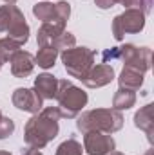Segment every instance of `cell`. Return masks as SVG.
Listing matches in <instances>:
<instances>
[{
	"instance_id": "obj_26",
	"label": "cell",
	"mask_w": 154,
	"mask_h": 155,
	"mask_svg": "<svg viewBox=\"0 0 154 155\" xmlns=\"http://www.w3.org/2000/svg\"><path fill=\"white\" fill-rule=\"evenodd\" d=\"M4 2H5V4H13V5L16 4V0H4Z\"/></svg>"
},
{
	"instance_id": "obj_18",
	"label": "cell",
	"mask_w": 154,
	"mask_h": 155,
	"mask_svg": "<svg viewBox=\"0 0 154 155\" xmlns=\"http://www.w3.org/2000/svg\"><path fill=\"white\" fill-rule=\"evenodd\" d=\"M33 15H35L38 20H42V24H44V22L58 20L54 4H51V2H47V0L38 2V4H35V5H33ZM58 22H62V20H58ZM65 24H67V22H65Z\"/></svg>"
},
{
	"instance_id": "obj_1",
	"label": "cell",
	"mask_w": 154,
	"mask_h": 155,
	"mask_svg": "<svg viewBox=\"0 0 154 155\" xmlns=\"http://www.w3.org/2000/svg\"><path fill=\"white\" fill-rule=\"evenodd\" d=\"M58 119H60V112L56 107H45L38 114H33V117L26 123V128H24L26 144L37 150L47 146L58 135V130H60Z\"/></svg>"
},
{
	"instance_id": "obj_7",
	"label": "cell",
	"mask_w": 154,
	"mask_h": 155,
	"mask_svg": "<svg viewBox=\"0 0 154 155\" xmlns=\"http://www.w3.org/2000/svg\"><path fill=\"white\" fill-rule=\"evenodd\" d=\"M116 150V143L111 134L103 132H85L83 134V152L89 155H109Z\"/></svg>"
},
{
	"instance_id": "obj_22",
	"label": "cell",
	"mask_w": 154,
	"mask_h": 155,
	"mask_svg": "<svg viewBox=\"0 0 154 155\" xmlns=\"http://www.w3.org/2000/svg\"><path fill=\"white\" fill-rule=\"evenodd\" d=\"M16 11V5L13 4H7V5H0V33L7 31L11 20H13V15Z\"/></svg>"
},
{
	"instance_id": "obj_24",
	"label": "cell",
	"mask_w": 154,
	"mask_h": 155,
	"mask_svg": "<svg viewBox=\"0 0 154 155\" xmlns=\"http://www.w3.org/2000/svg\"><path fill=\"white\" fill-rule=\"evenodd\" d=\"M94 4L100 7V9H111L118 4V0H94Z\"/></svg>"
},
{
	"instance_id": "obj_5",
	"label": "cell",
	"mask_w": 154,
	"mask_h": 155,
	"mask_svg": "<svg viewBox=\"0 0 154 155\" xmlns=\"http://www.w3.org/2000/svg\"><path fill=\"white\" fill-rule=\"evenodd\" d=\"M94 56H96V52L93 49L76 47V45L60 52V58H62V63H64L67 74L71 78L80 79V81L87 76L89 71L94 67Z\"/></svg>"
},
{
	"instance_id": "obj_28",
	"label": "cell",
	"mask_w": 154,
	"mask_h": 155,
	"mask_svg": "<svg viewBox=\"0 0 154 155\" xmlns=\"http://www.w3.org/2000/svg\"><path fill=\"white\" fill-rule=\"evenodd\" d=\"M4 63H5V61H4V60L0 58V69H2V65H4Z\"/></svg>"
},
{
	"instance_id": "obj_21",
	"label": "cell",
	"mask_w": 154,
	"mask_h": 155,
	"mask_svg": "<svg viewBox=\"0 0 154 155\" xmlns=\"http://www.w3.org/2000/svg\"><path fill=\"white\" fill-rule=\"evenodd\" d=\"M16 51H20V45L15 43L13 40H9V38L0 40V58H2L4 61H9Z\"/></svg>"
},
{
	"instance_id": "obj_27",
	"label": "cell",
	"mask_w": 154,
	"mask_h": 155,
	"mask_svg": "<svg viewBox=\"0 0 154 155\" xmlns=\"http://www.w3.org/2000/svg\"><path fill=\"white\" fill-rule=\"evenodd\" d=\"M109 155H123V153H121V152H116V150H114V152H111Z\"/></svg>"
},
{
	"instance_id": "obj_15",
	"label": "cell",
	"mask_w": 154,
	"mask_h": 155,
	"mask_svg": "<svg viewBox=\"0 0 154 155\" xmlns=\"http://www.w3.org/2000/svg\"><path fill=\"white\" fill-rule=\"evenodd\" d=\"M118 83L121 88H127V90H140L142 85H143V72L136 71V69H131V67H123L121 74L118 78Z\"/></svg>"
},
{
	"instance_id": "obj_29",
	"label": "cell",
	"mask_w": 154,
	"mask_h": 155,
	"mask_svg": "<svg viewBox=\"0 0 154 155\" xmlns=\"http://www.w3.org/2000/svg\"><path fill=\"white\" fill-rule=\"evenodd\" d=\"M0 155H11L9 152H0Z\"/></svg>"
},
{
	"instance_id": "obj_4",
	"label": "cell",
	"mask_w": 154,
	"mask_h": 155,
	"mask_svg": "<svg viewBox=\"0 0 154 155\" xmlns=\"http://www.w3.org/2000/svg\"><path fill=\"white\" fill-rule=\"evenodd\" d=\"M121 60L125 63V67H131V69H136L140 72H147L151 69V58H152V52L149 47H136L132 43H125L121 47H113L111 51H105L103 52V63L107 60Z\"/></svg>"
},
{
	"instance_id": "obj_12",
	"label": "cell",
	"mask_w": 154,
	"mask_h": 155,
	"mask_svg": "<svg viewBox=\"0 0 154 155\" xmlns=\"http://www.w3.org/2000/svg\"><path fill=\"white\" fill-rule=\"evenodd\" d=\"M65 31V22H58V20H53V22H44L42 27L37 33V41H38L40 47L44 45H51V41L60 36L62 33Z\"/></svg>"
},
{
	"instance_id": "obj_30",
	"label": "cell",
	"mask_w": 154,
	"mask_h": 155,
	"mask_svg": "<svg viewBox=\"0 0 154 155\" xmlns=\"http://www.w3.org/2000/svg\"><path fill=\"white\" fill-rule=\"evenodd\" d=\"M0 119H2V110H0Z\"/></svg>"
},
{
	"instance_id": "obj_20",
	"label": "cell",
	"mask_w": 154,
	"mask_h": 155,
	"mask_svg": "<svg viewBox=\"0 0 154 155\" xmlns=\"http://www.w3.org/2000/svg\"><path fill=\"white\" fill-rule=\"evenodd\" d=\"M82 153H83V146L76 139H67L56 148V155H82Z\"/></svg>"
},
{
	"instance_id": "obj_8",
	"label": "cell",
	"mask_w": 154,
	"mask_h": 155,
	"mask_svg": "<svg viewBox=\"0 0 154 155\" xmlns=\"http://www.w3.org/2000/svg\"><path fill=\"white\" fill-rule=\"evenodd\" d=\"M13 105L18 108V110H24V112H29V114H38L40 110L44 108L42 107V97L38 96V92L35 88H16L13 92V97H11Z\"/></svg>"
},
{
	"instance_id": "obj_17",
	"label": "cell",
	"mask_w": 154,
	"mask_h": 155,
	"mask_svg": "<svg viewBox=\"0 0 154 155\" xmlns=\"http://www.w3.org/2000/svg\"><path fill=\"white\" fill-rule=\"evenodd\" d=\"M56 58H58V51L53 49L51 45H44L38 49V52L35 56V65H38L42 69H51V67H54Z\"/></svg>"
},
{
	"instance_id": "obj_2",
	"label": "cell",
	"mask_w": 154,
	"mask_h": 155,
	"mask_svg": "<svg viewBox=\"0 0 154 155\" xmlns=\"http://www.w3.org/2000/svg\"><path fill=\"white\" fill-rule=\"evenodd\" d=\"M76 128L80 132H103L114 134L123 126V116L114 108H94L76 116Z\"/></svg>"
},
{
	"instance_id": "obj_10",
	"label": "cell",
	"mask_w": 154,
	"mask_h": 155,
	"mask_svg": "<svg viewBox=\"0 0 154 155\" xmlns=\"http://www.w3.org/2000/svg\"><path fill=\"white\" fill-rule=\"evenodd\" d=\"M5 33H7V38L13 40L15 43H18L20 47L27 43V40H29V25L26 22L24 13L18 7H16V11L13 15V20H11V24H9Z\"/></svg>"
},
{
	"instance_id": "obj_9",
	"label": "cell",
	"mask_w": 154,
	"mask_h": 155,
	"mask_svg": "<svg viewBox=\"0 0 154 155\" xmlns=\"http://www.w3.org/2000/svg\"><path fill=\"white\" fill-rule=\"evenodd\" d=\"M113 79H114V69L107 63H100L89 71V74L82 79V83L87 88H100L109 85Z\"/></svg>"
},
{
	"instance_id": "obj_3",
	"label": "cell",
	"mask_w": 154,
	"mask_h": 155,
	"mask_svg": "<svg viewBox=\"0 0 154 155\" xmlns=\"http://www.w3.org/2000/svg\"><path fill=\"white\" fill-rule=\"evenodd\" d=\"M54 99L58 101L56 108L60 112V117H64V119L76 117L89 101L87 92H83L80 87L73 85L67 79H58V92H56Z\"/></svg>"
},
{
	"instance_id": "obj_14",
	"label": "cell",
	"mask_w": 154,
	"mask_h": 155,
	"mask_svg": "<svg viewBox=\"0 0 154 155\" xmlns=\"http://www.w3.org/2000/svg\"><path fill=\"white\" fill-rule=\"evenodd\" d=\"M152 110H154V105H145L142 107L136 114H134V124L136 128L143 130L147 134V139L149 143H152V135H154V119H152Z\"/></svg>"
},
{
	"instance_id": "obj_11",
	"label": "cell",
	"mask_w": 154,
	"mask_h": 155,
	"mask_svg": "<svg viewBox=\"0 0 154 155\" xmlns=\"http://www.w3.org/2000/svg\"><path fill=\"white\" fill-rule=\"evenodd\" d=\"M9 63H11V74L15 78H27L35 69V56L20 49L13 54Z\"/></svg>"
},
{
	"instance_id": "obj_6",
	"label": "cell",
	"mask_w": 154,
	"mask_h": 155,
	"mask_svg": "<svg viewBox=\"0 0 154 155\" xmlns=\"http://www.w3.org/2000/svg\"><path fill=\"white\" fill-rule=\"evenodd\" d=\"M145 13L140 9H125L121 15L114 16L113 20V36L121 41L125 35H136L145 27Z\"/></svg>"
},
{
	"instance_id": "obj_25",
	"label": "cell",
	"mask_w": 154,
	"mask_h": 155,
	"mask_svg": "<svg viewBox=\"0 0 154 155\" xmlns=\"http://www.w3.org/2000/svg\"><path fill=\"white\" fill-rule=\"evenodd\" d=\"M22 155H42V153H40V150H37V148H29V150H26Z\"/></svg>"
},
{
	"instance_id": "obj_16",
	"label": "cell",
	"mask_w": 154,
	"mask_h": 155,
	"mask_svg": "<svg viewBox=\"0 0 154 155\" xmlns=\"http://www.w3.org/2000/svg\"><path fill=\"white\" fill-rule=\"evenodd\" d=\"M136 105V94L132 90H127V88H118L114 92V97H113V108L121 112V110H129Z\"/></svg>"
},
{
	"instance_id": "obj_13",
	"label": "cell",
	"mask_w": 154,
	"mask_h": 155,
	"mask_svg": "<svg viewBox=\"0 0 154 155\" xmlns=\"http://www.w3.org/2000/svg\"><path fill=\"white\" fill-rule=\"evenodd\" d=\"M35 90L38 92L42 99H54V96L58 92V79L53 74L44 72L35 79Z\"/></svg>"
},
{
	"instance_id": "obj_19",
	"label": "cell",
	"mask_w": 154,
	"mask_h": 155,
	"mask_svg": "<svg viewBox=\"0 0 154 155\" xmlns=\"http://www.w3.org/2000/svg\"><path fill=\"white\" fill-rule=\"evenodd\" d=\"M76 45V38H75V35L73 33H62L60 36H56V38L51 41V47L53 49H56L58 52H62V51H67V49H71V47H75Z\"/></svg>"
},
{
	"instance_id": "obj_23",
	"label": "cell",
	"mask_w": 154,
	"mask_h": 155,
	"mask_svg": "<svg viewBox=\"0 0 154 155\" xmlns=\"http://www.w3.org/2000/svg\"><path fill=\"white\" fill-rule=\"evenodd\" d=\"M13 132H15V121L9 117H2L0 119V141L7 139Z\"/></svg>"
}]
</instances>
